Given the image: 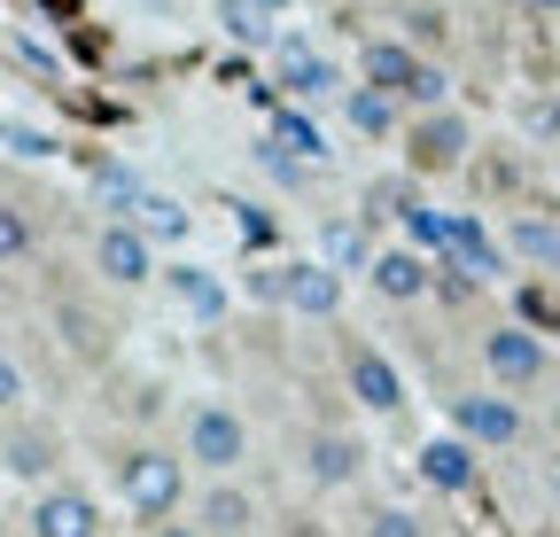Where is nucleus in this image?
<instances>
[{"mask_svg": "<svg viewBox=\"0 0 560 537\" xmlns=\"http://www.w3.org/2000/svg\"><path fill=\"white\" fill-rule=\"evenodd\" d=\"M164 289L195 319H226V273H210V265H164Z\"/></svg>", "mask_w": 560, "mask_h": 537, "instance_id": "nucleus-18", "label": "nucleus"}, {"mask_svg": "<svg viewBox=\"0 0 560 537\" xmlns=\"http://www.w3.org/2000/svg\"><path fill=\"white\" fill-rule=\"evenodd\" d=\"M55 156V132L32 117H9V164H47Z\"/></svg>", "mask_w": 560, "mask_h": 537, "instance_id": "nucleus-28", "label": "nucleus"}, {"mask_svg": "<svg viewBox=\"0 0 560 537\" xmlns=\"http://www.w3.org/2000/svg\"><path fill=\"white\" fill-rule=\"evenodd\" d=\"M132 226L149 234V242H187V226H195V211L179 203V195H164V187H149L140 195V211H132Z\"/></svg>", "mask_w": 560, "mask_h": 537, "instance_id": "nucleus-21", "label": "nucleus"}, {"mask_svg": "<svg viewBox=\"0 0 560 537\" xmlns=\"http://www.w3.org/2000/svg\"><path fill=\"white\" fill-rule=\"evenodd\" d=\"M359 467H366V452H359V436H342V429H319L304 444V476L319 491H350V483H359Z\"/></svg>", "mask_w": 560, "mask_h": 537, "instance_id": "nucleus-16", "label": "nucleus"}, {"mask_svg": "<svg viewBox=\"0 0 560 537\" xmlns=\"http://www.w3.org/2000/svg\"><path fill=\"white\" fill-rule=\"evenodd\" d=\"M452 429L467 444H482V452H506V444H522V406H514L506 389H482V397L467 389L459 406H452Z\"/></svg>", "mask_w": 560, "mask_h": 537, "instance_id": "nucleus-8", "label": "nucleus"}, {"mask_svg": "<svg viewBox=\"0 0 560 537\" xmlns=\"http://www.w3.org/2000/svg\"><path fill=\"white\" fill-rule=\"evenodd\" d=\"M0 406H9V413H32V366L9 351V359H0Z\"/></svg>", "mask_w": 560, "mask_h": 537, "instance_id": "nucleus-29", "label": "nucleus"}, {"mask_svg": "<svg viewBox=\"0 0 560 537\" xmlns=\"http://www.w3.org/2000/svg\"><path fill=\"white\" fill-rule=\"evenodd\" d=\"M522 312H529V327H560V304L552 296H522Z\"/></svg>", "mask_w": 560, "mask_h": 537, "instance_id": "nucleus-31", "label": "nucleus"}, {"mask_svg": "<svg viewBox=\"0 0 560 537\" xmlns=\"http://www.w3.org/2000/svg\"><path fill=\"white\" fill-rule=\"evenodd\" d=\"M140 537H202L195 522H156V529H140Z\"/></svg>", "mask_w": 560, "mask_h": 537, "instance_id": "nucleus-34", "label": "nucleus"}, {"mask_svg": "<svg viewBox=\"0 0 560 537\" xmlns=\"http://www.w3.org/2000/svg\"><path fill=\"white\" fill-rule=\"evenodd\" d=\"M359 537H429V522H420L412 506H397V499H382V506H366Z\"/></svg>", "mask_w": 560, "mask_h": 537, "instance_id": "nucleus-27", "label": "nucleus"}, {"mask_svg": "<svg viewBox=\"0 0 560 537\" xmlns=\"http://www.w3.org/2000/svg\"><path fill=\"white\" fill-rule=\"evenodd\" d=\"M552 429H560V397H552Z\"/></svg>", "mask_w": 560, "mask_h": 537, "instance_id": "nucleus-38", "label": "nucleus"}, {"mask_svg": "<svg viewBox=\"0 0 560 537\" xmlns=\"http://www.w3.org/2000/svg\"><path fill=\"white\" fill-rule=\"evenodd\" d=\"M522 9H545V16H552V9H560V0H522Z\"/></svg>", "mask_w": 560, "mask_h": 537, "instance_id": "nucleus-36", "label": "nucleus"}, {"mask_svg": "<svg viewBox=\"0 0 560 537\" xmlns=\"http://www.w3.org/2000/svg\"><path fill=\"white\" fill-rule=\"evenodd\" d=\"M16 529L24 537H102V499L79 491V483H47V491L24 499Z\"/></svg>", "mask_w": 560, "mask_h": 537, "instance_id": "nucleus-4", "label": "nucleus"}, {"mask_svg": "<svg viewBox=\"0 0 560 537\" xmlns=\"http://www.w3.org/2000/svg\"><path fill=\"white\" fill-rule=\"evenodd\" d=\"M234 211H242V234H249V242H265V234H272V219H265L257 203H234Z\"/></svg>", "mask_w": 560, "mask_h": 537, "instance_id": "nucleus-33", "label": "nucleus"}, {"mask_svg": "<svg viewBox=\"0 0 560 537\" xmlns=\"http://www.w3.org/2000/svg\"><path fill=\"white\" fill-rule=\"evenodd\" d=\"M272 141L289 149V156H304V164H327L335 149H327V132L312 125V117H296V109H280V125H272Z\"/></svg>", "mask_w": 560, "mask_h": 537, "instance_id": "nucleus-23", "label": "nucleus"}, {"mask_svg": "<svg viewBox=\"0 0 560 537\" xmlns=\"http://www.w3.org/2000/svg\"><path fill=\"white\" fill-rule=\"evenodd\" d=\"M319 257L335 265L342 281H350V273H374V257H382V249H374L366 211H359V219H327V226H319Z\"/></svg>", "mask_w": 560, "mask_h": 537, "instance_id": "nucleus-17", "label": "nucleus"}, {"mask_svg": "<svg viewBox=\"0 0 560 537\" xmlns=\"http://www.w3.org/2000/svg\"><path fill=\"white\" fill-rule=\"evenodd\" d=\"M9 62H16V71H24V79H47V86H55V79H62V55H55V47H47V39H32V32H24V24H16V32H9Z\"/></svg>", "mask_w": 560, "mask_h": 537, "instance_id": "nucleus-24", "label": "nucleus"}, {"mask_svg": "<svg viewBox=\"0 0 560 537\" xmlns=\"http://www.w3.org/2000/svg\"><path fill=\"white\" fill-rule=\"evenodd\" d=\"M552 506H560V459H552Z\"/></svg>", "mask_w": 560, "mask_h": 537, "instance_id": "nucleus-37", "label": "nucleus"}, {"mask_svg": "<svg viewBox=\"0 0 560 537\" xmlns=\"http://www.w3.org/2000/svg\"><path fill=\"white\" fill-rule=\"evenodd\" d=\"M420 71H429V62H420L412 47H397V39H374V47H366V86H382V94H397V102H412Z\"/></svg>", "mask_w": 560, "mask_h": 537, "instance_id": "nucleus-20", "label": "nucleus"}, {"mask_svg": "<svg viewBox=\"0 0 560 537\" xmlns=\"http://www.w3.org/2000/svg\"><path fill=\"white\" fill-rule=\"evenodd\" d=\"M62 467V436L32 413H9V436H0V476H9L16 491H47Z\"/></svg>", "mask_w": 560, "mask_h": 537, "instance_id": "nucleus-5", "label": "nucleus"}, {"mask_svg": "<svg viewBox=\"0 0 560 537\" xmlns=\"http://www.w3.org/2000/svg\"><path fill=\"white\" fill-rule=\"evenodd\" d=\"M506 249H514V265L560 273V219H545V211H522V219L506 226Z\"/></svg>", "mask_w": 560, "mask_h": 537, "instance_id": "nucleus-19", "label": "nucleus"}, {"mask_svg": "<svg viewBox=\"0 0 560 537\" xmlns=\"http://www.w3.org/2000/svg\"><path fill=\"white\" fill-rule=\"evenodd\" d=\"M280 304L296 319H335L342 312V273L327 257H304V265H280Z\"/></svg>", "mask_w": 560, "mask_h": 537, "instance_id": "nucleus-11", "label": "nucleus"}, {"mask_svg": "<svg viewBox=\"0 0 560 537\" xmlns=\"http://www.w3.org/2000/svg\"><path fill=\"white\" fill-rule=\"evenodd\" d=\"M482 366L499 389H537L552 374V351H545V335L529 319H499V327H482Z\"/></svg>", "mask_w": 560, "mask_h": 537, "instance_id": "nucleus-3", "label": "nucleus"}, {"mask_svg": "<svg viewBox=\"0 0 560 537\" xmlns=\"http://www.w3.org/2000/svg\"><path fill=\"white\" fill-rule=\"evenodd\" d=\"M467 149H475V132H467V117H459V109H420V117H412V132H405L412 172H459V164H467Z\"/></svg>", "mask_w": 560, "mask_h": 537, "instance_id": "nucleus-7", "label": "nucleus"}, {"mask_svg": "<svg viewBox=\"0 0 560 537\" xmlns=\"http://www.w3.org/2000/svg\"><path fill=\"white\" fill-rule=\"evenodd\" d=\"M366 289H374L382 304H420V296L436 289V265L420 257V249H382L374 273H366Z\"/></svg>", "mask_w": 560, "mask_h": 537, "instance_id": "nucleus-15", "label": "nucleus"}, {"mask_svg": "<svg viewBox=\"0 0 560 537\" xmlns=\"http://www.w3.org/2000/svg\"><path fill=\"white\" fill-rule=\"evenodd\" d=\"M522 125H529V132H560V109H552V102H545V109L529 102V109H522Z\"/></svg>", "mask_w": 560, "mask_h": 537, "instance_id": "nucleus-32", "label": "nucleus"}, {"mask_svg": "<svg viewBox=\"0 0 560 537\" xmlns=\"http://www.w3.org/2000/svg\"><path fill=\"white\" fill-rule=\"evenodd\" d=\"M272 9H257V0H219V24H226V39H242V47H272V24H265Z\"/></svg>", "mask_w": 560, "mask_h": 537, "instance_id": "nucleus-25", "label": "nucleus"}, {"mask_svg": "<svg viewBox=\"0 0 560 537\" xmlns=\"http://www.w3.org/2000/svg\"><path fill=\"white\" fill-rule=\"evenodd\" d=\"M187 522H195L202 537H257V499H249L234 476H210V483L195 491Z\"/></svg>", "mask_w": 560, "mask_h": 537, "instance_id": "nucleus-9", "label": "nucleus"}, {"mask_svg": "<svg viewBox=\"0 0 560 537\" xmlns=\"http://www.w3.org/2000/svg\"><path fill=\"white\" fill-rule=\"evenodd\" d=\"M94 195H102V211L132 219V211H140V195H149V187H140V179H132L125 164H102V172H94Z\"/></svg>", "mask_w": 560, "mask_h": 537, "instance_id": "nucleus-26", "label": "nucleus"}, {"mask_svg": "<svg viewBox=\"0 0 560 537\" xmlns=\"http://www.w3.org/2000/svg\"><path fill=\"white\" fill-rule=\"evenodd\" d=\"M94 273H102L109 289H149V281H156V242L140 234L132 219H109V226L94 234Z\"/></svg>", "mask_w": 560, "mask_h": 537, "instance_id": "nucleus-6", "label": "nucleus"}, {"mask_svg": "<svg viewBox=\"0 0 560 537\" xmlns=\"http://www.w3.org/2000/svg\"><path fill=\"white\" fill-rule=\"evenodd\" d=\"M342 374H350V397H359L366 413H397L405 406V374L374 351V343H359V351H342Z\"/></svg>", "mask_w": 560, "mask_h": 537, "instance_id": "nucleus-14", "label": "nucleus"}, {"mask_svg": "<svg viewBox=\"0 0 560 537\" xmlns=\"http://www.w3.org/2000/svg\"><path fill=\"white\" fill-rule=\"evenodd\" d=\"M0 249H9V265H24V257H32V219H24V203L0 211Z\"/></svg>", "mask_w": 560, "mask_h": 537, "instance_id": "nucleus-30", "label": "nucleus"}, {"mask_svg": "<svg viewBox=\"0 0 560 537\" xmlns=\"http://www.w3.org/2000/svg\"><path fill=\"white\" fill-rule=\"evenodd\" d=\"M475 452H482V444H467L459 429H444V436H429V444L412 452V467H420V483H429V491L467 499V491H475V467H482Z\"/></svg>", "mask_w": 560, "mask_h": 537, "instance_id": "nucleus-10", "label": "nucleus"}, {"mask_svg": "<svg viewBox=\"0 0 560 537\" xmlns=\"http://www.w3.org/2000/svg\"><path fill=\"white\" fill-rule=\"evenodd\" d=\"M187 452H164V444H132L125 459H117V499L132 506V522L140 529H156V522H179L187 506H195V491H187Z\"/></svg>", "mask_w": 560, "mask_h": 537, "instance_id": "nucleus-1", "label": "nucleus"}, {"mask_svg": "<svg viewBox=\"0 0 560 537\" xmlns=\"http://www.w3.org/2000/svg\"><path fill=\"white\" fill-rule=\"evenodd\" d=\"M257 9H272V16H280V9H296V0H257Z\"/></svg>", "mask_w": 560, "mask_h": 537, "instance_id": "nucleus-35", "label": "nucleus"}, {"mask_svg": "<svg viewBox=\"0 0 560 537\" xmlns=\"http://www.w3.org/2000/svg\"><path fill=\"white\" fill-rule=\"evenodd\" d=\"M342 117H350V132L382 141V132H397V94H382V86H342Z\"/></svg>", "mask_w": 560, "mask_h": 537, "instance_id": "nucleus-22", "label": "nucleus"}, {"mask_svg": "<svg viewBox=\"0 0 560 537\" xmlns=\"http://www.w3.org/2000/svg\"><path fill=\"white\" fill-rule=\"evenodd\" d=\"M272 71H280V86H289L296 102H319V94H342V79H335V62L312 47V39H272Z\"/></svg>", "mask_w": 560, "mask_h": 537, "instance_id": "nucleus-13", "label": "nucleus"}, {"mask_svg": "<svg viewBox=\"0 0 560 537\" xmlns=\"http://www.w3.org/2000/svg\"><path fill=\"white\" fill-rule=\"evenodd\" d=\"M179 452L202 467V476H234V467L249 459V421L226 406V397H195L187 429H179Z\"/></svg>", "mask_w": 560, "mask_h": 537, "instance_id": "nucleus-2", "label": "nucleus"}, {"mask_svg": "<svg viewBox=\"0 0 560 537\" xmlns=\"http://www.w3.org/2000/svg\"><path fill=\"white\" fill-rule=\"evenodd\" d=\"M444 257H452V273H459V281L482 289V281H506V257H514V249L490 242V226H482L475 211H452V249H444Z\"/></svg>", "mask_w": 560, "mask_h": 537, "instance_id": "nucleus-12", "label": "nucleus"}]
</instances>
